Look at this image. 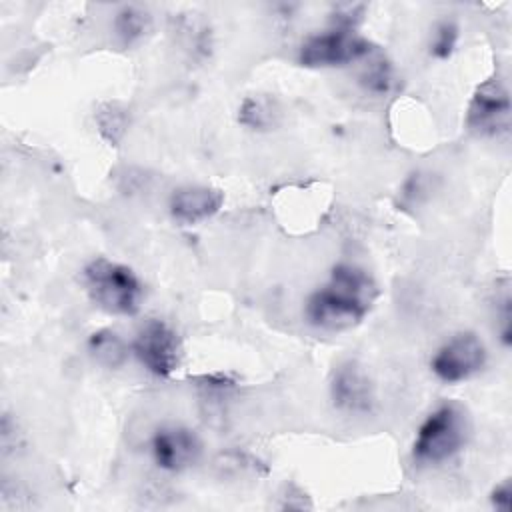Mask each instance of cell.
Masks as SVG:
<instances>
[{
	"instance_id": "obj_1",
	"label": "cell",
	"mask_w": 512,
	"mask_h": 512,
	"mask_svg": "<svg viewBox=\"0 0 512 512\" xmlns=\"http://www.w3.org/2000/svg\"><path fill=\"white\" fill-rule=\"evenodd\" d=\"M376 298L378 284L372 274L362 266L342 262L334 266L328 280L306 298L304 318L318 330H348L364 320Z\"/></svg>"
},
{
	"instance_id": "obj_14",
	"label": "cell",
	"mask_w": 512,
	"mask_h": 512,
	"mask_svg": "<svg viewBox=\"0 0 512 512\" xmlns=\"http://www.w3.org/2000/svg\"><path fill=\"white\" fill-rule=\"evenodd\" d=\"M458 40V26L450 20H442L434 26L430 38V54L436 58H448L454 52Z\"/></svg>"
},
{
	"instance_id": "obj_12",
	"label": "cell",
	"mask_w": 512,
	"mask_h": 512,
	"mask_svg": "<svg viewBox=\"0 0 512 512\" xmlns=\"http://www.w3.org/2000/svg\"><path fill=\"white\" fill-rule=\"evenodd\" d=\"M280 106L270 96H248L242 106L238 120L252 130H272L280 122Z\"/></svg>"
},
{
	"instance_id": "obj_15",
	"label": "cell",
	"mask_w": 512,
	"mask_h": 512,
	"mask_svg": "<svg viewBox=\"0 0 512 512\" xmlns=\"http://www.w3.org/2000/svg\"><path fill=\"white\" fill-rule=\"evenodd\" d=\"M360 82L364 84L366 90L376 92V94H384L394 84L392 68L384 60H378L370 68H366V72L360 76Z\"/></svg>"
},
{
	"instance_id": "obj_6",
	"label": "cell",
	"mask_w": 512,
	"mask_h": 512,
	"mask_svg": "<svg viewBox=\"0 0 512 512\" xmlns=\"http://www.w3.org/2000/svg\"><path fill=\"white\" fill-rule=\"evenodd\" d=\"M130 348L148 372L162 378L170 376L182 360V342L178 334L162 320L144 322Z\"/></svg>"
},
{
	"instance_id": "obj_7",
	"label": "cell",
	"mask_w": 512,
	"mask_h": 512,
	"mask_svg": "<svg viewBox=\"0 0 512 512\" xmlns=\"http://www.w3.org/2000/svg\"><path fill=\"white\" fill-rule=\"evenodd\" d=\"M466 124L480 136H502L510 130V96L502 80H484L468 106Z\"/></svg>"
},
{
	"instance_id": "obj_8",
	"label": "cell",
	"mask_w": 512,
	"mask_h": 512,
	"mask_svg": "<svg viewBox=\"0 0 512 512\" xmlns=\"http://www.w3.org/2000/svg\"><path fill=\"white\" fill-rule=\"evenodd\" d=\"M150 452L158 468L168 472H182L198 462L202 454V442L190 428L164 426L152 436Z\"/></svg>"
},
{
	"instance_id": "obj_13",
	"label": "cell",
	"mask_w": 512,
	"mask_h": 512,
	"mask_svg": "<svg viewBox=\"0 0 512 512\" xmlns=\"http://www.w3.org/2000/svg\"><path fill=\"white\" fill-rule=\"evenodd\" d=\"M88 352L104 368H118L128 358V344L112 330H98L88 338Z\"/></svg>"
},
{
	"instance_id": "obj_9",
	"label": "cell",
	"mask_w": 512,
	"mask_h": 512,
	"mask_svg": "<svg viewBox=\"0 0 512 512\" xmlns=\"http://www.w3.org/2000/svg\"><path fill=\"white\" fill-rule=\"evenodd\" d=\"M330 396L334 406L348 414H368L376 402L374 384L368 372L354 360H348L334 370Z\"/></svg>"
},
{
	"instance_id": "obj_17",
	"label": "cell",
	"mask_w": 512,
	"mask_h": 512,
	"mask_svg": "<svg viewBox=\"0 0 512 512\" xmlns=\"http://www.w3.org/2000/svg\"><path fill=\"white\" fill-rule=\"evenodd\" d=\"M490 502L496 510H504V512L510 510V504H512V484H510V480H504L502 484H498L492 490Z\"/></svg>"
},
{
	"instance_id": "obj_5",
	"label": "cell",
	"mask_w": 512,
	"mask_h": 512,
	"mask_svg": "<svg viewBox=\"0 0 512 512\" xmlns=\"http://www.w3.org/2000/svg\"><path fill=\"white\" fill-rule=\"evenodd\" d=\"M488 360V352L480 336L474 332H458L448 338L432 356L430 368L438 380L454 384L478 374Z\"/></svg>"
},
{
	"instance_id": "obj_10",
	"label": "cell",
	"mask_w": 512,
	"mask_h": 512,
	"mask_svg": "<svg viewBox=\"0 0 512 512\" xmlns=\"http://www.w3.org/2000/svg\"><path fill=\"white\" fill-rule=\"evenodd\" d=\"M224 202V194L212 186H182L170 194L168 210L170 216L184 224L192 226L212 218Z\"/></svg>"
},
{
	"instance_id": "obj_4",
	"label": "cell",
	"mask_w": 512,
	"mask_h": 512,
	"mask_svg": "<svg viewBox=\"0 0 512 512\" xmlns=\"http://www.w3.org/2000/svg\"><path fill=\"white\" fill-rule=\"evenodd\" d=\"M370 52V42L354 32V28L336 26L326 32L308 36L300 46L298 60L310 68H330L358 62Z\"/></svg>"
},
{
	"instance_id": "obj_2",
	"label": "cell",
	"mask_w": 512,
	"mask_h": 512,
	"mask_svg": "<svg viewBox=\"0 0 512 512\" xmlns=\"http://www.w3.org/2000/svg\"><path fill=\"white\" fill-rule=\"evenodd\" d=\"M470 436V420L466 410L456 402H444L434 408L420 424L412 456L418 464H442L454 458Z\"/></svg>"
},
{
	"instance_id": "obj_3",
	"label": "cell",
	"mask_w": 512,
	"mask_h": 512,
	"mask_svg": "<svg viewBox=\"0 0 512 512\" xmlns=\"http://www.w3.org/2000/svg\"><path fill=\"white\" fill-rule=\"evenodd\" d=\"M82 282L92 302L110 314L132 316L140 310L144 298L142 282L120 262L94 258L84 266Z\"/></svg>"
},
{
	"instance_id": "obj_11",
	"label": "cell",
	"mask_w": 512,
	"mask_h": 512,
	"mask_svg": "<svg viewBox=\"0 0 512 512\" xmlns=\"http://www.w3.org/2000/svg\"><path fill=\"white\" fill-rule=\"evenodd\" d=\"M150 26H152L150 14L138 6H122L114 14V22H112V30L120 40V44L124 46H132L140 42L150 32Z\"/></svg>"
},
{
	"instance_id": "obj_16",
	"label": "cell",
	"mask_w": 512,
	"mask_h": 512,
	"mask_svg": "<svg viewBox=\"0 0 512 512\" xmlns=\"http://www.w3.org/2000/svg\"><path fill=\"white\" fill-rule=\"evenodd\" d=\"M496 318H498V332L502 338V344L508 346L510 344V334H512V326H510V294L504 292L500 298H496Z\"/></svg>"
}]
</instances>
